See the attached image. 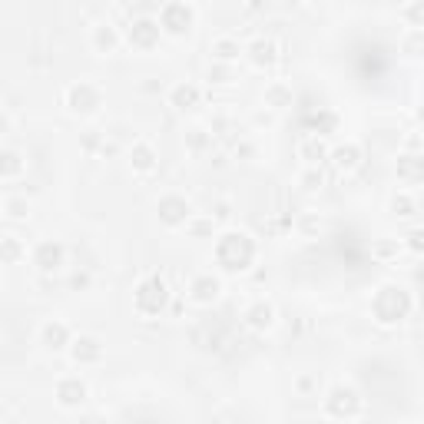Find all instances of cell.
<instances>
[{"mask_svg":"<svg viewBox=\"0 0 424 424\" xmlns=\"http://www.w3.org/2000/svg\"><path fill=\"white\" fill-rule=\"evenodd\" d=\"M252 255H255V249H252L249 236H242V232H229L215 246V259H219L225 272H242L252 262Z\"/></svg>","mask_w":424,"mask_h":424,"instance_id":"1","label":"cell"},{"mask_svg":"<svg viewBox=\"0 0 424 424\" xmlns=\"http://www.w3.org/2000/svg\"><path fill=\"white\" fill-rule=\"evenodd\" d=\"M372 309H374V318L381 325H395L411 312V295L398 285H385L378 295H374Z\"/></svg>","mask_w":424,"mask_h":424,"instance_id":"2","label":"cell"},{"mask_svg":"<svg viewBox=\"0 0 424 424\" xmlns=\"http://www.w3.org/2000/svg\"><path fill=\"white\" fill-rule=\"evenodd\" d=\"M169 302V292H166V282L162 278H150L136 288V309L143 315H160Z\"/></svg>","mask_w":424,"mask_h":424,"instance_id":"3","label":"cell"},{"mask_svg":"<svg viewBox=\"0 0 424 424\" xmlns=\"http://www.w3.org/2000/svg\"><path fill=\"white\" fill-rule=\"evenodd\" d=\"M189 27H192V10H189L186 3H169L166 10H162V30H169V34H186Z\"/></svg>","mask_w":424,"mask_h":424,"instance_id":"4","label":"cell"},{"mask_svg":"<svg viewBox=\"0 0 424 424\" xmlns=\"http://www.w3.org/2000/svg\"><path fill=\"white\" fill-rule=\"evenodd\" d=\"M97 106H100V93H97V87L76 83V87L70 90V110L73 113H93Z\"/></svg>","mask_w":424,"mask_h":424,"instance_id":"5","label":"cell"},{"mask_svg":"<svg viewBox=\"0 0 424 424\" xmlns=\"http://www.w3.org/2000/svg\"><path fill=\"white\" fill-rule=\"evenodd\" d=\"M34 265H37L40 272L60 269L63 265V246H57V242H40L37 252H34Z\"/></svg>","mask_w":424,"mask_h":424,"instance_id":"6","label":"cell"},{"mask_svg":"<svg viewBox=\"0 0 424 424\" xmlns=\"http://www.w3.org/2000/svg\"><path fill=\"white\" fill-rule=\"evenodd\" d=\"M328 411L335 418H345V414H355L358 411V395L351 388H335L332 398H328Z\"/></svg>","mask_w":424,"mask_h":424,"instance_id":"7","label":"cell"},{"mask_svg":"<svg viewBox=\"0 0 424 424\" xmlns=\"http://www.w3.org/2000/svg\"><path fill=\"white\" fill-rule=\"evenodd\" d=\"M160 219H162L166 225L186 222V219H189L186 199H179V196H169V199H162V202H160Z\"/></svg>","mask_w":424,"mask_h":424,"instance_id":"8","label":"cell"},{"mask_svg":"<svg viewBox=\"0 0 424 424\" xmlns=\"http://www.w3.org/2000/svg\"><path fill=\"white\" fill-rule=\"evenodd\" d=\"M156 40H160V24H153V20H136L133 30H129V43H133V47H143V50H146V47L156 43Z\"/></svg>","mask_w":424,"mask_h":424,"instance_id":"9","label":"cell"},{"mask_svg":"<svg viewBox=\"0 0 424 424\" xmlns=\"http://www.w3.org/2000/svg\"><path fill=\"white\" fill-rule=\"evenodd\" d=\"M398 179L404 183H421L424 179V156H398Z\"/></svg>","mask_w":424,"mask_h":424,"instance_id":"10","label":"cell"},{"mask_svg":"<svg viewBox=\"0 0 424 424\" xmlns=\"http://www.w3.org/2000/svg\"><path fill=\"white\" fill-rule=\"evenodd\" d=\"M57 398H60V404H83V401H87V385H83V381H76V378L60 381Z\"/></svg>","mask_w":424,"mask_h":424,"instance_id":"11","label":"cell"},{"mask_svg":"<svg viewBox=\"0 0 424 424\" xmlns=\"http://www.w3.org/2000/svg\"><path fill=\"white\" fill-rule=\"evenodd\" d=\"M100 355H103V345L97 341V338H76L73 341V358L76 362H100Z\"/></svg>","mask_w":424,"mask_h":424,"instance_id":"12","label":"cell"},{"mask_svg":"<svg viewBox=\"0 0 424 424\" xmlns=\"http://www.w3.org/2000/svg\"><path fill=\"white\" fill-rule=\"evenodd\" d=\"M189 292H192V299L196 302H215V295H219V282H215L212 275H199Z\"/></svg>","mask_w":424,"mask_h":424,"instance_id":"13","label":"cell"},{"mask_svg":"<svg viewBox=\"0 0 424 424\" xmlns=\"http://www.w3.org/2000/svg\"><path fill=\"white\" fill-rule=\"evenodd\" d=\"M196 103H199V90H196V87L183 83V87L173 90V106H176V110H192Z\"/></svg>","mask_w":424,"mask_h":424,"instance_id":"14","label":"cell"},{"mask_svg":"<svg viewBox=\"0 0 424 424\" xmlns=\"http://www.w3.org/2000/svg\"><path fill=\"white\" fill-rule=\"evenodd\" d=\"M66 338H70V332L63 328L60 322H50V325H43V341H47V348H63L66 345Z\"/></svg>","mask_w":424,"mask_h":424,"instance_id":"15","label":"cell"},{"mask_svg":"<svg viewBox=\"0 0 424 424\" xmlns=\"http://www.w3.org/2000/svg\"><path fill=\"white\" fill-rule=\"evenodd\" d=\"M249 57H252V63H259V66H269V63L275 60V47L269 43V40H255L249 47Z\"/></svg>","mask_w":424,"mask_h":424,"instance_id":"16","label":"cell"},{"mask_svg":"<svg viewBox=\"0 0 424 424\" xmlns=\"http://www.w3.org/2000/svg\"><path fill=\"white\" fill-rule=\"evenodd\" d=\"M299 153H302V160H309V162H322L325 160V143L318 136H309L305 143L299 146Z\"/></svg>","mask_w":424,"mask_h":424,"instance_id":"17","label":"cell"},{"mask_svg":"<svg viewBox=\"0 0 424 424\" xmlns=\"http://www.w3.org/2000/svg\"><path fill=\"white\" fill-rule=\"evenodd\" d=\"M246 318H249L252 328H269L272 325V305H252Z\"/></svg>","mask_w":424,"mask_h":424,"instance_id":"18","label":"cell"},{"mask_svg":"<svg viewBox=\"0 0 424 424\" xmlns=\"http://www.w3.org/2000/svg\"><path fill=\"white\" fill-rule=\"evenodd\" d=\"M153 166H156V160H153V150L139 143L136 150H133V169H136V173H150Z\"/></svg>","mask_w":424,"mask_h":424,"instance_id":"19","label":"cell"},{"mask_svg":"<svg viewBox=\"0 0 424 424\" xmlns=\"http://www.w3.org/2000/svg\"><path fill=\"white\" fill-rule=\"evenodd\" d=\"M93 43H97V50H106L110 53L116 47V34H113V27H97V34H93Z\"/></svg>","mask_w":424,"mask_h":424,"instance_id":"20","label":"cell"},{"mask_svg":"<svg viewBox=\"0 0 424 424\" xmlns=\"http://www.w3.org/2000/svg\"><path fill=\"white\" fill-rule=\"evenodd\" d=\"M335 162H338V169H355L358 166V146H341L335 153Z\"/></svg>","mask_w":424,"mask_h":424,"instance_id":"21","label":"cell"},{"mask_svg":"<svg viewBox=\"0 0 424 424\" xmlns=\"http://www.w3.org/2000/svg\"><path fill=\"white\" fill-rule=\"evenodd\" d=\"M212 53H215L219 60H236L239 43H232V40H215V43H212Z\"/></svg>","mask_w":424,"mask_h":424,"instance_id":"22","label":"cell"},{"mask_svg":"<svg viewBox=\"0 0 424 424\" xmlns=\"http://www.w3.org/2000/svg\"><path fill=\"white\" fill-rule=\"evenodd\" d=\"M265 103H272L275 110H282V106H288V103H292V93H288L285 87H272L269 93H265Z\"/></svg>","mask_w":424,"mask_h":424,"instance_id":"23","label":"cell"},{"mask_svg":"<svg viewBox=\"0 0 424 424\" xmlns=\"http://www.w3.org/2000/svg\"><path fill=\"white\" fill-rule=\"evenodd\" d=\"M404 53H414V57L424 53V34H421V30H414L411 37L404 40Z\"/></svg>","mask_w":424,"mask_h":424,"instance_id":"24","label":"cell"},{"mask_svg":"<svg viewBox=\"0 0 424 424\" xmlns=\"http://www.w3.org/2000/svg\"><path fill=\"white\" fill-rule=\"evenodd\" d=\"M391 209H395V215H411L414 202L408 199V196H395V199H391Z\"/></svg>","mask_w":424,"mask_h":424,"instance_id":"25","label":"cell"},{"mask_svg":"<svg viewBox=\"0 0 424 424\" xmlns=\"http://www.w3.org/2000/svg\"><path fill=\"white\" fill-rule=\"evenodd\" d=\"M408 20L418 27H424V0H414L411 7H408Z\"/></svg>","mask_w":424,"mask_h":424,"instance_id":"26","label":"cell"},{"mask_svg":"<svg viewBox=\"0 0 424 424\" xmlns=\"http://www.w3.org/2000/svg\"><path fill=\"white\" fill-rule=\"evenodd\" d=\"M3 176H13L17 169H20V160H17V153H3Z\"/></svg>","mask_w":424,"mask_h":424,"instance_id":"27","label":"cell"},{"mask_svg":"<svg viewBox=\"0 0 424 424\" xmlns=\"http://www.w3.org/2000/svg\"><path fill=\"white\" fill-rule=\"evenodd\" d=\"M408 239H411L408 246H411L414 252H424V229H414V232H408Z\"/></svg>","mask_w":424,"mask_h":424,"instance_id":"28","label":"cell"},{"mask_svg":"<svg viewBox=\"0 0 424 424\" xmlns=\"http://www.w3.org/2000/svg\"><path fill=\"white\" fill-rule=\"evenodd\" d=\"M7 212H10L13 219H20V215L27 212V206H24V202H17V199H10V202H7Z\"/></svg>","mask_w":424,"mask_h":424,"instance_id":"29","label":"cell"},{"mask_svg":"<svg viewBox=\"0 0 424 424\" xmlns=\"http://www.w3.org/2000/svg\"><path fill=\"white\" fill-rule=\"evenodd\" d=\"M3 259H7V262H10V259H17V242H13V239H7V242H3Z\"/></svg>","mask_w":424,"mask_h":424,"instance_id":"30","label":"cell"},{"mask_svg":"<svg viewBox=\"0 0 424 424\" xmlns=\"http://www.w3.org/2000/svg\"><path fill=\"white\" fill-rule=\"evenodd\" d=\"M302 183H305V189H318V186H322V176L309 173V176H305V179H302Z\"/></svg>","mask_w":424,"mask_h":424,"instance_id":"31","label":"cell"},{"mask_svg":"<svg viewBox=\"0 0 424 424\" xmlns=\"http://www.w3.org/2000/svg\"><path fill=\"white\" fill-rule=\"evenodd\" d=\"M421 123H424V103H421Z\"/></svg>","mask_w":424,"mask_h":424,"instance_id":"32","label":"cell"}]
</instances>
